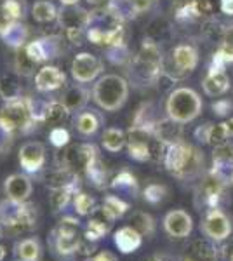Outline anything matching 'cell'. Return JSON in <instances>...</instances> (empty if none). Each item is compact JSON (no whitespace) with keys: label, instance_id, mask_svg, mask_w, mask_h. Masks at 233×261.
Instances as JSON below:
<instances>
[{"label":"cell","instance_id":"4dcf8cb0","mask_svg":"<svg viewBox=\"0 0 233 261\" xmlns=\"http://www.w3.org/2000/svg\"><path fill=\"white\" fill-rule=\"evenodd\" d=\"M129 226H133L141 237H151L155 233V220L145 211H136L131 214Z\"/></svg>","mask_w":233,"mask_h":261},{"label":"cell","instance_id":"f546056e","mask_svg":"<svg viewBox=\"0 0 233 261\" xmlns=\"http://www.w3.org/2000/svg\"><path fill=\"white\" fill-rule=\"evenodd\" d=\"M21 84H19V73L11 71L0 79V96L4 101H11L16 98H21Z\"/></svg>","mask_w":233,"mask_h":261},{"label":"cell","instance_id":"ffe728a7","mask_svg":"<svg viewBox=\"0 0 233 261\" xmlns=\"http://www.w3.org/2000/svg\"><path fill=\"white\" fill-rule=\"evenodd\" d=\"M113 242H115L117 249L122 252V254H131V252L138 251L141 247L143 237L138 233L133 226H122L118 228L115 233H113Z\"/></svg>","mask_w":233,"mask_h":261},{"label":"cell","instance_id":"d590c367","mask_svg":"<svg viewBox=\"0 0 233 261\" xmlns=\"http://www.w3.org/2000/svg\"><path fill=\"white\" fill-rule=\"evenodd\" d=\"M84 174L87 176L89 183L94 185L97 190L105 188V185H107V181H108V174H107V169H105L103 162H101V157L96 159V161L87 167Z\"/></svg>","mask_w":233,"mask_h":261},{"label":"cell","instance_id":"4fadbf2b","mask_svg":"<svg viewBox=\"0 0 233 261\" xmlns=\"http://www.w3.org/2000/svg\"><path fill=\"white\" fill-rule=\"evenodd\" d=\"M113 221H115V218H113L103 205H101V207H94V211L89 214L86 230H84V237H87L89 241H92V242L101 241V239L112 230Z\"/></svg>","mask_w":233,"mask_h":261},{"label":"cell","instance_id":"7a4b0ae2","mask_svg":"<svg viewBox=\"0 0 233 261\" xmlns=\"http://www.w3.org/2000/svg\"><path fill=\"white\" fill-rule=\"evenodd\" d=\"M80 241V221L73 216H65L58 221L49 235V247L58 259H71L77 256Z\"/></svg>","mask_w":233,"mask_h":261},{"label":"cell","instance_id":"816d5d0a","mask_svg":"<svg viewBox=\"0 0 233 261\" xmlns=\"http://www.w3.org/2000/svg\"><path fill=\"white\" fill-rule=\"evenodd\" d=\"M221 9L224 14L233 16V0H221Z\"/></svg>","mask_w":233,"mask_h":261},{"label":"cell","instance_id":"d4e9b609","mask_svg":"<svg viewBox=\"0 0 233 261\" xmlns=\"http://www.w3.org/2000/svg\"><path fill=\"white\" fill-rule=\"evenodd\" d=\"M110 188L117 193L118 197H136L138 193V181L131 174L129 171H122L118 172L113 179H110Z\"/></svg>","mask_w":233,"mask_h":261},{"label":"cell","instance_id":"7402d4cb","mask_svg":"<svg viewBox=\"0 0 233 261\" xmlns=\"http://www.w3.org/2000/svg\"><path fill=\"white\" fill-rule=\"evenodd\" d=\"M198 61V54L197 49L193 45H177L172 50V63H174L176 70L181 73H190Z\"/></svg>","mask_w":233,"mask_h":261},{"label":"cell","instance_id":"d6a6232c","mask_svg":"<svg viewBox=\"0 0 233 261\" xmlns=\"http://www.w3.org/2000/svg\"><path fill=\"white\" fill-rule=\"evenodd\" d=\"M75 125H77L79 133L84 136H91L94 134L101 125V117L99 113H96L94 110L91 112H80L75 119Z\"/></svg>","mask_w":233,"mask_h":261},{"label":"cell","instance_id":"30bf717a","mask_svg":"<svg viewBox=\"0 0 233 261\" xmlns=\"http://www.w3.org/2000/svg\"><path fill=\"white\" fill-rule=\"evenodd\" d=\"M153 140V130L145 125H133L127 130V151L134 161H150V145Z\"/></svg>","mask_w":233,"mask_h":261},{"label":"cell","instance_id":"c3c4849f","mask_svg":"<svg viewBox=\"0 0 233 261\" xmlns=\"http://www.w3.org/2000/svg\"><path fill=\"white\" fill-rule=\"evenodd\" d=\"M213 110L214 113H218V115H226L228 112L231 110V103L228 99H221V101H216V103H213Z\"/></svg>","mask_w":233,"mask_h":261},{"label":"cell","instance_id":"3957f363","mask_svg":"<svg viewBox=\"0 0 233 261\" xmlns=\"http://www.w3.org/2000/svg\"><path fill=\"white\" fill-rule=\"evenodd\" d=\"M37 207L30 202H16L6 199L0 202V221L6 225L9 237L32 231L37 226Z\"/></svg>","mask_w":233,"mask_h":261},{"label":"cell","instance_id":"ab89813d","mask_svg":"<svg viewBox=\"0 0 233 261\" xmlns=\"http://www.w3.org/2000/svg\"><path fill=\"white\" fill-rule=\"evenodd\" d=\"M96 207V200L86 192H77L73 195V209L80 216H89Z\"/></svg>","mask_w":233,"mask_h":261},{"label":"cell","instance_id":"277c9868","mask_svg":"<svg viewBox=\"0 0 233 261\" xmlns=\"http://www.w3.org/2000/svg\"><path fill=\"white\" fill-rule=\"evenodd\" d=\"M127 94H129V86L125 79L118 75H105L94 84L92 89V98L103 110L115 112L125 103Z\"/></svg>","mask_w":233,"mask_h":261},{"label":"cell","instance_id":"60d3db41","mask_svg":"<svg viewBox=\"0 0 233 261\" xmlns=\"http://www.w3.org/2000/svg\"><path fill=\"white\" fill-rule=\"evenodd\" d=\"M167 188L164 187V185H159V183H151L148 185L145 188V192H143V197H145V200L148 204L151 205H157L160 204V202H164L167 199Z\"/></svg>","mask_w":233,"mask_h":261},{"label":"cell","instance_id":"44dd1931","mask_svg":"<svg viewBox=\"0 0 233 261\" xmlns=\"http://www.w3.org/2000/svg\"><path fill=\"white\" fill-rule=\"evenodd\" d=\"M66 77L61 70L56 68V66H44V68L39 70L35 77V86L37 89L42 92H49V91H56L65 84Z\"/></svg>","mask_w":233,"mask_h":261},{"label":"cell","instance_id":"7bdbcfd3","mask_svg":"<svg viewBox=\"0 0 233 261\" xmlns=\"http://www.w3.org/2000/svg\"><path fill=\"white\" fill-rule=\"evenodd\" d=\"M231 61H233V50L230 47H226V45H223V47L214 54L213 68H211V70H223L224 66H226L228 63H231Z\"/></svg>","mask_w":233,"mask_h":261},{"label":"cell","instance_id":"8fae6325","mask_svg":"<svg viewBox=\"0 0 233 261\" xmlns=\"http://www.w3.org/2000/svg\"><path fill=\"white\" fill-rule=\"evenodd\" d=\"M202 231L211 241L224 242L231 235V221L223 213V209H211L205 213L202 221Z\"/></svg>","mask_w":233,"mask_h":261},{"label":"cell","instance_id":"7c38bea8","mask_svg":"<svg viewBox=\"0 0 233 261\" xmlns=\"http://www.w3.org/2000/svg\"><path fill=\"white\" fill-rule=\"evenodd\" d=\"M101 70H103V63H101V60H97L94 54L80 53L71 61V75H73L75 81L82 84L94 81L101 73Z\"/></svg>","mask_w":233,"mask_h":261},{"label":"cell","instance_id":"ba28073f","mask_svg":"<svg viewBox=\"0 0 233 261\" xmlns=\"http://www.w3.org/2000/svg\"><path fill=\"white\" fill-rule=\"evenodd\" d=\"M89 21H91V12L86 9L75 6H63L58 11V23L63 30L66 32L68 40L73 44H80V37H82L84 30H87Z\"/></svg>","mask_w":233,"mask_h":261},{"label":"cell","instance_id":"cb8c5ba5","mask_svg":"<svg viewBox=\"0 0 233 261\" xmlns=\"http://www.w3.org/2000/svg\"><path fill=\"white\" fill-rule=\"evenodd\" d=\"M213 166L218 174H221L224 179H228L224 176V172L230 171L233 174V143H224V145L216 146L213 151Z\"/></svg>","mask_w":233,"mask_h":261},{"label":"cell","instance_id":"4316f807","mask_svg":"<svg viewBox=\"0 0 233 261\" xmlns=\"http://www.w3.org/2000/svg\"><path fill=\"white\" fill-rule=\"evenodd\" d=\"M89 101V92L82 86H70L63 94L61 103L68 108V112H79L82 110Z\"/></svg>","mask_w":233,"mask_h":261},{"label":"cell","instance_id":"83f0119b","mask_svg":"<svg viewBox=\"0 0 233 261\" xmlns=\"http://www.w3.org/2000/svg\"><path fill=\"white\" fill-rule=\"evenodd\" d=\"M16 254L21 261H40L42 246L37 237H27L16 246Z\"/></svg>","mask_w":233,"mask_h":261},{"label":"cell","instance_id":"52a82bcc","mask_svg":"<svg viewBox=\"0 0 233 261\" xmlns=\"http://www.w3.org/2000/svg\"><path fill=\"white\" fill-rule=\"evenodd\" d=\"M226 181L221 174L216 171H209L198 183L197 190H195V205L197 209H204V211H211V209H221L224 188H226Z\"/></svg>","mask_w":233,"mask_h":261},{"label":"cell","instance_id":"bcb514c9","mask_svg":"<svg viewBox=\"0 0 233 261\" xmlns=\"http://www.w3.org/2000/svg\"><path fill=\"white\" fill-rule=\"evenodd\" d=\"M11 141H12V133L11 130H7L2 124H0V153L9 148Z\"/></svg>","mask_w":233,"mask_h":261},{"label":"cell","instance_id":"484cf974","mask_svg":"<svg viewBox=\"0 0 233 261\" xmlns=\"http://www.w3.org/2000/svg\"><path fill=\"white\" fill-rule=\"evenodd\" d=\"M230 87V79L223 70H211L204 81V91L209 96H221Z\"/></svg>","mask_w":233,"mask_h":261},{"label":"cell","instance_id":"5b68a950","mask_svg":"<svg viewBox=\"0 0 233 261\" xmlns=\"http://www.w3.org/2000/svg\"><path fill=\"white\" fill-rule=\"evenodd\" d=\"M35 117L32 113V99L30 98H16L6 101L4 107L0 108V124L12 134L16 130L28 133L35 124Z\"/></svg>","mask_w":233,"mask_h":261},{"label":"cell","instance_id":"f907efd6","mask_svg":"<svg viewBox=\"0 0 233 261\" xmlns=\"http://www.w3.org/2000/svg\"><path fill=\"white\" fill-rule=\"evenodd\" d=\"M223 45L233 50V27H228L223 33Z\"/></svg>","mask_w":233,"mask_h":261},{"label":"cell","instance_id":"603a6c76","mask_svg":"<svg viewBox=\"0 0 233 261\" xmlns=\"http://www.w3.org/2000/svg\"><path fill=\"white\" fill-rule=\"evenodd\" d=\"M151 130H153V136L157 138V140L167 143V145H172V143L181 141V134H183V129H181L179 122H176L172 119L155 122V125Z\"/></svg>","mask_w":233,"mask_h":261},{"label":"cell","instance_id":"680465c9","mask_svg":"<svg viewBox=\"0 0 233 261\" xmlns=\"http://www.w3.org/2000/svg\"><path fill=\"white\" fill-rule=\"evenodd\" d=\"M231 185H233V174H231Z\"/></svg>","mask_w":233,"mask_h":261},{"label":"cell","instance_id":"9f6ffc18","mask_svg":"<svg viewBox=\"0 0 233 261\" xmlns=\"http://www.w3.org/2000/svg\"><path fill=\"white\" fill-rule=\"evenodd\" d=\"M77 2H79V0H61L63 6H75Z\"/></svg>","mask_w":233,"mask_h":261},{"label":"cell","instance_id":"1f68e13d","mask_svg":"<svg viewBox=\"0 0 233 261\" xmlns=\"http://www.w3.org/2000/svg\"><path fill=\"white\" fill-rule=\"evenodd\" d=\"M70 115L68 108L61 103V101H49L44 107V115H42V122L49 125H58L61 124L66 117Z\"/></svg>","mask_w":233,"mask_h":261},{"label":"cell","instance_id":"8d00e7d4","mask_svg":"<svg viewBox=\"0 0 233 261\" xmlns=\"http://www.w3.org/2000/svg\"><path fill=\"white\" fill-rule=\"evenodd\" d=\"M80 190H73V188H54L50 190V195H49V202L53 205L54 211H63L66 205L70 204V200L73 199V195Z\"/></svg>","mask_w":233,"mask_h":261},{"label":"cell","instance_id":"6f0895ef","mask_svg":"<svg viewBox=\"0 0 233 261\" xmlns=\"http://www.w3.org/2000/svg\"><path fill=\"white\" fill-rule=\"evenodd\" d=\"M89 4H103V2H107V0H87Z\"/></svg>","mask_w":233,"mask_h":261},{"label":"cell","instance_id":"9c48e42d","mask_svg":"<svg viewBox=\"0 0 233 261\" xmlns=\"http://www.w3.org/2000/svg\"><path fill=\"white\" fill-rule=\"evenodd\" d=\"M96 159H99V151H97L94 145H91V143H75V145H70L65 150V153L61 157V166L80 174V172H86V169Z\"/></svg>","mask_w":233,"mask_h":261},{"label":"cell","instance_id":"db71d44e","mask_svg":"<svg viewBox=\"0 0 233 261\" xmlns=\"http://www.w3.org/2000/svg\"><path fill=\"white\" fill-rule=\"evenodd\" d=\"M6 254H7V249L2 246V244H0V261H4V258H6Z\"/></svg>","mask_w":233,"mask_h":261},{"label":"cell","instance_id":"94428289","mask_svg":"<svg viewBox=\"0 0 233 261\" xmlns=\"http://www.w3.org/2000/svg\"><path fill=\"white\" fill-rule=\"evenodd\" d=\"M19 261H21V259H19Z\"/></svg>","mask_w":233,"mask_h":261},{"label":"cell","instance_id":"681fc988","mask_svg":"<svg viewBox=\"0 0 233 261\" xmlns=\"http://www.w3.org/2000/svg\"><path fill=\"white\" fill-rule=\"evenodd\" d=\"M219 252H221V256L226 261H233V237L223 244V247L219 249Z\"/></svg>","mask_w":233,"mask_h":261},{"label":"cell","instance_id":"ac0fdd59","mask_svg":"<svg viewBox=\"0 0 233 261\" xmlns=\"http://www.w3.org/2000/svg\"><path fill=\"white\" fill-rule=\"evenodd\" d=\"M4 188H6L7 199L16 202H27L33 190L32 179L27 174H11L4 183Z\"/></svg>","mask_w":233,"mask_h":261},{"label":"cell","instance_id":"e0dca14e","mask_svg":"<svg viewBox=\"0 0 233 261\" xmlns=\"http://www.w3.org/2000/svg\"><path fill=\"white\" fill-rule=\"evenodd\" d=\"M219 249L216 247L214 241L211 239H195L186 249L185 259L188 261H218Z\"/></svg>","mask_w":233,"mask_h":261},{"label":"cell","instance_id":"b9f144b4","mask_svg":"<svg viewBox=\"0 0 233 261\" xmlns=\"http://www.w3.org/2000/svg\"><path fill=\"white\" fill-rule=\"evenodd\" d=\"M230 136L228 133V127H226V122L224 124H216V125H211L209 127V136H207V143L213 145L214 148L219 145H224Z\"/></svg>","mask_w":233,"mask_h":261},{"label":"cell","instance_id":"e575fe53","mask_svg":"<svg viewBox=\"0 0 233 261\" xmlns=\"http://www.w3.org/2000/svg\"><path fill=\"white\" fill-rule=\"evenodd\" d=\"M39 65L35 60L30 58V54L27 53V47H19L16 49V58H14V70L18 71L23 77H30V75L35 73V66Z\"/></svg>","mask_w":233,"mask_h":261},{"label":"cell","instance_id":"9a60e30c","mask_svg":"<svg viewBox=\"0 0 233 261\" xmlns=\"http://www.w3.org/2000/svg\"><path fill=\"white\" fill-rule=\"evenodd\" d=\"M19 164L24 172L35 174L45 164V148L39 141H28L19 150Z\"/></svg>","mask_w":233,"mask_h":261},{"label":"cell","instance_id":"f35d334b","mask_svg":"<svg viewBox=\"0 0 233 261\" xmlns=\"http://www.w3.org/2000/svg\"><path fill=\"white\" fill-rule=\"evenodd\" d=\"M103 207L107 209V211L112 214L115 220H118V218H124L125 213L129 211V202L124 200L122 197L118 195H107L103 200Z\"/></svg>","mask_w":233,"mask_h":261},{"label":"cell","instance_id":"d6986e66","mask_svg":"<svg viewBox=\"0 0 233 261\" xmlns=\"http://www.w3.org/2000/svg\"><path fill=\"white\" fill-rule=\"evenodd\" d=\"M45 183H47L50 190H54V188H73V190H79L80 176L79 172L71 171L68 167L59 166L45 176Z\"/></svg>","mask_w":233,"mask_h":261},{"label":"cell","instance_id":"5bb4252c","mask_svg":"<svg viewBox=\"0 0 233 261\" xmlns=\"http://www.w3.org/2000/svg\"><path fill=\"white\" fill-rule=\"evenodd\" d=\"M24 47H27V53L30 54L32 60L42 63L47 60H54L63 53V39L61 37H44V39L30 42Z\"/></svg>","mask_w":233,"mask_h":261},{"label":"cell","instance_id":"f1b7e54d","mask_svg":"<svg viewBox=\"0 0 233 261\" xmlns=\"http://www.w3.org/2000/svg\"><path fill=\"white\" fill-rule=\"evenodd\" d=\"M0 35H2V39L7 45H11V47H14V49H19V47H23V45H27L24 42L28 39V28H27V24H23L21 21H16V23H12L11 27L4 33H0Z\"/></svg>","mask_w":233,"mask_h":261},{"label":"cell","instance_id":"74e56055","mask_svg":"<svg viewBox=\"0 0 233 261\" xmlns=\"http://www.w3.org/2000/svg\"><path fill=\"white\" fill-rule=\"evenodd\" d=\"M32 14H33V19L39 21V23H49V21L58 19L56 7L50 2H47V0H39V2H35V6H33V9H32Z\"/></svg>","mask_w":233,"mask_h":261},{"label":"cell","instance_id":"ee69618b","mask_svg":"<svg viewBox=\"0 0 233 261\" xmlns=\"http://www.w3.org/2000/svg\"><path fill=\"white\" fill-rule=\"evenodd\" d=\"M49 140L54 146H56V148H63V146L68 143L70 134H68V130L63 129V127H54L49 134Z\"/></svg>","mask_w":233,"mask_h":261},{"label":"cell","instance_id":"6da1fadb","mask_svg":"<svg viewBox=\"0 0 233 261\" xmlns=\"http://www.w3.org/2000/svg\"><path fill=\"white\" fill-rule=\"evenodd\" d=\"M162 164L172 176L186 179L193 178V176H197L200 172L202 164H204V155L195 146L186 145L183 141H177L167 146Z\"/></svg>","mask_w":233,"mask_h":261},{"label":"cell","instance_id":"836d02e7","mask_svg":"<svg viewBox=\"0 0 233 261\" xmlns=\"http://www.w3.org/2000/svg\"><path fill=\"white\" fill-rule=\"evenodd\" d=\"M125 143H127V134L122 129L108 127L107 130H105V134H103V146L108 151H112V153H115V151H120L125 146Z\"/></svg>","mask_w":233,"mask_h":261},{"label":"cell","instance_id":"7dc6e473","mask_svg":"<svg viewBox=\"0 0 233 261\" xmlns=\"http://www.w3.org/2000/svg\"><path fill=\"white\" fill-rule=\"evenodd\" d=\"M86 261H118V258L112 251H99V252H94L92 256H89V258H86Z\"/></svg>","mask_w":233,"mask_h":261},{"label":"cell","instance_id":"91938a15","mask_svg":"<svg viewBox=\"0 0 233 261\" xmlns=\"http://www.w3.org/2000/svg\"><path fill=\"white\" fill-rule=\"evenodd\" d=\"M183 261H188V259H183Z\"/></svg>","mask_w":233,"mask_h":261},{"label":"cell","instance_id":"2e32d148","mask_svg":"<svg viewBox=\"0 0 233 261\" xmlns=\"http://www.w3.org/2000/svg\"><path fill=\"white\" fill-rule=\"evenodd\" d=\"M164 228L171 237L174 239H185L192 233L193 221L188 213L181 211V209H174V211L167 213L164 218Z\"/></svg>","mask_w":233,"mask_h":261},{"label":"cell","instance_id":"f5cc1de1","mask_svg":"<svg viewBox=\"0 0 233 261\" xmlns=\"http://www.w3.org/2000/svg\"><path fill=\"white\" fill-rule=\"evenodd\" d=\"M145 261H176V259L167 254H153V256H150V258H146Z\"/></svg>","mask_w":233,"mask_h":261},{"label":"cell","instance_id":"8992f818","mask_svg":"<svg viewBox=\"0 0 233 261\" xmlns=\"http://www.w3.org/2000/svg\"><path fill=\"white\" fill-rule=\"evenodd\" d=\"M200 110H202V101L198 98V94L192 89H186V87L176 89L167 99L169 119L179 122V124L193 120L195 117H198Z\"/></svg>","mask_w":233,"mask_h":261},{"label":"cell","instance_id":"f6af8a7d","mask_svg":"<svg viewBox=\"0 0 233 261\" xmlns=\"http://www.w3.org/2000/svg\"><path fill=\"white\" fill-rule=\"evenodd\" d=\"M214 12V6L211 0H193V14L202 16V18H209Z\"/></svg>","mask_w":233,"mask_h":261},{"label":"cell","instance_id":"11a10c76","mask_svg":"<svg viewBox=\"0 0 233 261\" xmlns=\"http://www.w3.org/2000/svg\"><path fill=\"white\" fill-rule=\"evenodd\" d=\"M226 127H228V133H230V136H233V119H230L226 122Z\"/></svg>","mask_w":233,"mask_h":261}]
</instances>
